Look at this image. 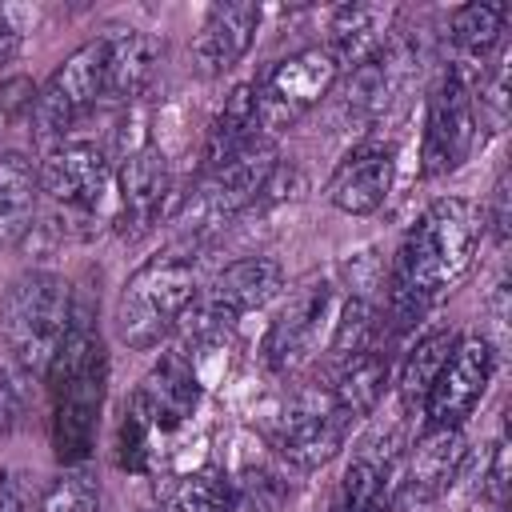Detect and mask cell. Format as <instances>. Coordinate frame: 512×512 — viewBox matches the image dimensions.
<instances>
[{"label":"cell","instance_id":"obj_1","mask_svg":"<svg viewBox=\"0 0 512 512\" xmlns=\"http://www.w3.org/2000/svg\"><path fill=\"white\" fill-rule=\"evenodd\" d=\"M484 240V208L468 196H436L404 232L388 272V320L404 332L472 268Z\"/></svg>","mask_w":512,"mask_h":512},{"label":"cell","instance_id":"obj_25","mask_svg":"<svg viewBox=\"0 0 512 512\" xmlns=\"http://www.w3.org/2000/svg\"><path fill=\"white\" fill-rule=\"evenodd\" d=\"M384 384H388V356L380 348H368V352L336 360V376L328 380V392H332L336 408L356 424L376 412Z\"/></svg>","mask_w":512,"mask_h":512},{"label":"cell","instance_id":"obj_14","mask_svg":"<svg viewBox=\"0 0 512 512\" xmlns=\"http://www.w3.org/2000/svg\"><path fill=\"white\" fill-rule=\"evenodd\" d=\"M400 476V436L396 432H368L356 456L344 464L332 496V512H388Z\"/></svg>","mask_w":512,"mask_h":512},{"label":"cell","instance_id":"obj_12","mask_svg":"<svg viewBox=\"0 0 512 512\" xmlns=\"http://www.w3.org/2000/svg\"><path fill=\"white\" fill-rule=\"evenodd\" d=\"M36 172H40V196H48L56 208L72 216L100 212L104 196L116 184L108 152L96 140H56Z\"/></svg>","mask_w":512,"mask_h":512},{"label":"cell","instance_id":"obj_19","mask_svg":"<svg viewBox=\"0 0 512 512\" xmlns=\"http://www.w3.org/2000/svg\"><path fill=\"white\" fill-rule=\"evenodd\" d=\"M508 16H512V8L508 4H492V0L460 4L448 16V44L456 52V60L448 68H456L468 80V88H476V76H484L492 52L504 44Z\"/></svg>","mask_w":512,"mask_h":512},{"label":"cell","instance_id":"obj_2","mask_svg":"<svg viewBox=\"0 0 512 512\" xmlns=\"http://www.w3.org/2000/svg\"><path fill=\"white\" fill-rule=\"evenodd\" d=\"M44 380H48V404H52L48 432H52L56 460L64 468L88 464L96 448L104 392H108V348L84 308H72L68 336L60 340Z\"/></svg>","mask_w":512,"mask_h":512},{"label":"cell","instance_id":"obj_7","mask_svg":"<svg viewBox=\"0 0 512 512\" xmlns=\"http://www.w3.org/2000/svg\"><path fill=\"white\" fill-rule=\"evenodd\" d=\"M476 108L472 88L456 68H444L440 80L428 92L424 104V128H420V180H436L456 172L472 148H476Z\"/></svg>","mask_w":512,"mask_h":512},{"label":"cell","instance_id":"obj_3","mask_svg":"<svg viewBox=\"0 0 512 512\" xmlns=\"http://www.w3.org/2000/svg\"><path fill=\"white\" fill-rule=\"evenodd\" d=\"M72 288L60 272L28 268L0 296V340L24 376H44L72 324Z\"/></svg>","mask_w":512,"mask_h":512},{"label":"cell","instance_id":"obj_24","mask_svg":"<svg viewBox=\"0 0 512 512\" xmlns=\"http://www.w3.org/2000/svg\"><path fill=\"white\" fill-rule=\"evenodd\" d=\"M384 40H388V8H380V4H344L328 20L324 48L332 52V60L344 72V68H356L368 56H376L384 48Z\"/></svg>","mask_w":512,"mask_h":512},{"label":"cell","instance_id":"obj_35","mask_svg":"<svg viewBox=\"0 0 512 512\" xmlns=\"http://www.w3.org/2000/svg\"><path fill=\"white\" fill-rule=\"evenodd\" d=\"M24 44V28L12 8H0V64H8Z\"/></svg>","mask_w":512,"mask_h":512},{"label":"cell","instance_id":"obj_4","mask_svg":"<svg viewBox=\"0 0 512 512\" xmlns=\"http://www.w3.org/2000/svg\"><path fill=\"white\" fill-rule=\"evenodd\" d=\"M196 296H200V272L188 256H176V252L152 256L124 280L116 296V316H112L116 336L132 352H148L172 328H180Z\"/></svg>","mask_w":512,"mask_h":512},{"label":"cell","instance_id":"obj_33","mask_svg":"<svg viewBox=\"0 0 512 512\" xmlns=\"http://www.w3.org/2000/svg\"><path fill=\"white\" fill-rule=\"evenodd\" d=\"M484 496H492L496 500V508L504 504V492H508V444L504 440H496V448H492V460H488V472H484Z\"/></svg>","mask_w":512,"mask_h":512},{"label":"cell","instance_id":"obj_17","mask_svg":"<svg viewBox=\"0 0 512 512\" xmlns=\"http://www.w3.org/2000/svg\"><path fill=\"white\" fill-rule=\"evenodd\" d=\"M172 192V172H168V156L156 144H136L120 172H116V204H120V232L140 236L148 232Z\"/></svg>","mask_w":512,"mask_h":512},{"label":"cell","instance_id":"obj_26","mask_svg":"<svg viewBox=\"0 0 512 512\" xmlns=\"http://www.w3.org/2000/svg\"><path fill=\"white\" fill-rule=\"evenodd\" d=\"M452 344H456V332L432 328V332H424V336L408 348V356H404V364H400V384H396L404 412H420V408H424V396H428V388L436 384V376H440V368H444Z\"/></svg>","mask_w":512,"mask_h":512},{"label":"cell","instance_id":"obj_34","mask_svg":"<svg viewBox=\"0 0 512 512\" xmlns=\"http://www.w3.org/2000/svg\"><path fill=\"white\" fill-rule=\"evenodd\" d=\"M0 512H28V488L12 468L0 472Z\"/></svg>","mask_w":512,"mask_h":512},{"label":"cell","instance_id":"obj_9","mask_svg":"<svg viewBox=\"0 0 512 512\" xmlns=\"http://www.w3.org/2000/svg\"><path fill=\"white\" fill-rule=\"evenodd\" d=\"M276 144L260 132L244 152H236L224 168L208 172L196 188V196L188 200V228H224L228 220H236L244 208H252L264 196L268 176L276 172Z\"/></svg>","mask_w":512,"mask_h":512},{"label":"cell","instance_id":"obj_23","mask_svg":"<svg viewBox=\"0 0 512 512\" xmlns=\"http://www.w3.org/2000/svg\"><path fill=\"white\" fill-rule=\"evenodd\" d=\"M108 44V64H104V96L112 100H136L148 92L156 64H160V44L156 36L128 28L116 36H104Z\"/></svg>","mask_w":512,"mask_h":512},{"label":"cell","instance_id":"obj_32","mask_svg":"<svg viewBox=\"0 0 512 512\" xmlns=\"http://www.w3.org/2000/svg\"><path fill=\"white\" fill-rule=\"evenodd\" d=\"M36 104V84L28 76H12L0 84V132L12 124H28Z\"/></svg>","mask_w":512,"mask_h":512},{"label":"cell","instance_id":"obj_15","mask_svg":"<svg viewBox=\"0 0 512 512\" xmlns=\"http://www.w3.org/2000/svg\"><path fill=\"white\" fill-rule=\"evenodd\" d=\"M200 408V376L192 368V360H184L180 352H168L132 392L128 412H136L152 436L176 432L180 424L192 420V412Z\"/></svg>","mask_w":512,"mask_h":512},{"label":"cell","instance_id":"obj_20","mask_svg":"<svg viewBox=\"0 0 512 512\" xmlns=\"http://www.w3.org/2000/svg\"><path fill=\"white\" fill-rule=\"evenodd\" d=\"M36 220H40V172L24 152L4 148L0 152V252L20 248L32 236Z\"/></svg>","mask_w":512,"mask_h":512},{"label":"cell","instance_id":"obj_13","mask_svg":"<svg viewBox=\"0 0 512 512\" xmlns=\"http://www.w3.org/2000/svg\"><path fill=\"white\" fill-rule=\"evenodd\" d=\"M328 312H332V284L324 276H312L300 288H292L276 320L268 324V336L260 348L264 364L272 372H292L296 364H304L320 340V324L328 320Z\"/></svg>","mask_w":512,"mask_h":512},{"label":"cell","instance_id":"obj_18","mask_svg":"<svg viewBox=\"0 0 512 512\" xmlns=\"http://www.w3.org/2000/svg\"><path fill=\"white\" fill-rule=\"evenodd\" d=\"M256 28H260V4L252 0H224V4H212L200 20V32L192 40V64L200 76L216 80L224 72H232L252 40H256Z\"/></svg>","mask_w":512,"mask_h":512},{"label":"cell","instance_id":"obj_27","mask_svg":"<svg viewBox=\"0 0 512 512\" xmlns=\"http://www.w3.org/2000/svg\"><path fill=\"white\" fill-rule=\"evenodd\" d=\"M376 336H380V304L372 296H348V304L332 320L328 352L336 360H344V356H356V352L376 348Z\"/></svg>","mask_w":512,"mask_h":512},{"label":"cell","instance_id":"obj_28","mask_svg":"<svg viewBox=\"0 0 512 512\" xmlns=\"http://www.w3.org/2000/svg\"><path fill=\"white\" fill-rule=\"evenodd\" d=\"M168 512H236V492L224 468L208 464L184 476L168 500Z\"/></svg>","mask_w":512,"mask_h":512},{"label":"cell","instance_id":"obj_29","mask_svg":"<svg viewBox=\"0 0 512 512\" xmlns=\"http://www.w3.org/2000/svg\"><path fill=\"white\" fill-rule=\"evenodd\" d=\"M36 512H100V480L88 464L60 468L36 500Z\"/></svg>","mask_w":512,"mask_h":512},{"label":"cell","instance_id":"obj_10","mask_svg":"<svg viewBox=\"0 0 512 512\" xmlns=\"http://www.w3.org/2000/svg\"><path fill=\"white\" fill-rule=\"evenodd\" d=\"M492 372H496V348L488 344V336L484 332L456 336L436 384L424 396V408H420L424 428H460L484 400Z\"/></svg>","mask_w":512,"mask_h":512},{"label":"cell","instance_id":"obj_22","mask_svg":"<svg viewBox=\"0 0 512 512\" xmlns=\"http://www.w3.org/2000/svg\"><path fill=\"white\" fill-rule=\"evenodd\" d=\"M464 432L460 428H424L420 440L412 444L408 460V492L420 500H432L452 488V480L464 468Z\"/></svg>","mask_w":512,"mask_h":512},{"label":"cell","instance_id":"obj_8","mask_svg":"<svg viewBox=\"0 0 512 512\" xmlns=\"http://www.w3.org/2000/svg\"><path fill=\"white\" fill-rule=\"evenodd\" d=\"M280 292H284V268L276 256H240L228 268H220L208 288H200V296L184 320H196L192 336L208 340V336L224 332L228 324H236L244 312L264 308Z\"/></svg>","mask_w":512,"mask_h":512},{"label":"cell","instance_id":"obj_21","mask_svg":"<svg viewBox=\"0 0 512 512\" xmlns=\"http://www.w3.org/2000/svg\"><path fill=\"white\" fill-rule=\"evenodd\" d=\"M260 136V120H256V84L240 80L228 88L220 112L212 116L208 132H204V176L224 168L236 152H244L252 140Z\"/></svg>","mask_w":512,"mask_h":512},{"label":"cell","instance_id":"obj_6","mask_svg":"<svg viewBox=\"0 0 512 512\" xmlns=\"http://www.w3.org/2000/svg\"><path fill=\"white\" fill-rule=\"evenodd\" d=\"M104 64H108L104 36L84 40L80 48H72L52 68V76L36 88L28 128L40 140H64V132L76 128V120H84L96 108V100L104 96Z\"/></svg>","mask_w":512,"mask_h":512},{"label":"cell","instance_id":"obj_11","mask_svg":"<svg viewBox=\"0 0 512 512\" xmlns=\"http://www.w3.org/2000/svg\"><path fill=\"white\" fill-rule=\"evenodd\" d=\"M352 432V420L336 408L328 384H308L292 396V404L284 408V420L276 428V452L300 468V472H312L320 464H328L344 440Z\"/></svg>","mask_w":512,"mask_h":512},{"label":"cell","instance_id":"obj_31","mask_svg":"<svg viewBox=\"0 0 512 512\" xmlns=\"http://www.w3.org/2000/svg\"><path fill=\"white\" fill-rule=\"evenodd\" d=\"M28 380L16 364H0V436L16 432L28 412Z\"/></svg>","mask_w":512,"mask_h":512},{"label":"cell","instance_id":"obj_30","mask_svg":"<svg viewBox=\"0 0 512 512\" xmlns=\"http://www.w3.org/2000/svg\"><path fill=\"white\" fill-rule=\"evenodd\" d=\"M152 432L148 424L124 408V420H120V436H116V464L128 468V472H144L148 468V456H152Z\"/></svg>","mask_w":512,"mask_h":512},{"label":"cell","instance_id":"obj_5","mask_svg":"<svg viewBox=\"0 0 512 512\" xmlns=\"http://www.w3.org/2000/svg\"><path fill=\"white\" fill-rule=\"evenodd\" d=\"M340 80V64L324 44H308L300 52H288L272 68L260 72L256 84V120L264 132L292 128L300 116H308Z\"/></svg>","mask_w":512,"mask_h":512},{"label":"cell","instance_id":"obj_16","mask_svg":"<svg viewBox=\"0 0 512 512\" xmlns=\"http://www.w3.org/2000/svg\"><path fill=\"white\" fill-rule=\"evenodd\" d=\"M392 184H396L392 144H360L332 168L324 184V200L344 216H372L388 204Z\"/></svg>","mask_w":512,"mask_h":512}]
</instances>
